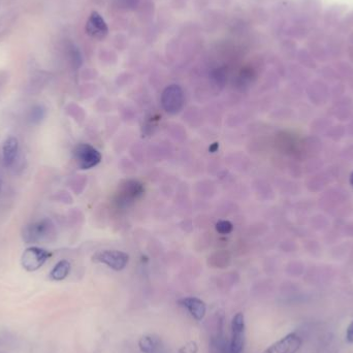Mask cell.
Segmentation results:
<instances>
[{
    "label": "cell",
    "instance_id": "ba28073f",
    "mask_svg": "<svg viewBox=\"0 0 353 353\" xmlns=\"http://www.w3.org/2000/svg\"><path fill=\"white\" fill-rule=\"evenodd\" d=\"M86 32L93 38L103 39L108 35L109 28L104 18L97 12H93L86 23Z\"/></svg>",
    "mask_w": 353,
    "mask_h": 353
},
{
    "label": "cell",
    "instance_id": "30bf717a",
    "mask_svg": "<svg viewBox=\"0 0 353 353\" xmlns=\"http://www.w3.org/2000/svg\"><path fill=\"white\" fill-rule=\"evenodd\" d=\"M138 347L143 353H157L160 351L161 340L155 335H146L138 341Z\"/></svg>",
    "mask_w": 353,
    "mask_h": 353
},
{
    "label": "cell",
    "instance_id": "9c48e42d",
    "mask_svg": "<svg viewBox=\"0 0 353 353\" xmlns=\"http://www.w3.org/2000/svg\"><path fill=\"white\" fill-rule=\"evenodd\" d=\"M178 302L180 306L187 309V311L195 320L200 321L201 319H204L207 312V307L201 299L197 297H184Z\"/></svg>",
    "mask_w": 353,
    "mask_h": 353
},
{
    "label": "cell",
    "instance_id": "e0dca14e",
    "mask_svg": "<svg viewBox=\"0 0 353 353\" xmlns=\"http://www.w3.org/2000/svg\"><path fill=\"white\" fill-rule=\"evenodd\" d=\"M346 338L350 343H353V321L350 323V325L347 328L346 333Z\"/></svg>",
    "mask_w": 353,
    "mask_h": 353
},
{
    "label": "cell",
    "instance_id": "4fadbf2b",
    "mask_svg": "<svg viewBox=\"0 0 353 353\" xmlns=\"http://www.w3.org/2000/svg\"><path fill=\"white\" fill-rule=\"evenodd\" d=\"M45 115V110L42 106H34L29 113V120L33 124L39 123Z\"/></svg>",
    "mask_w": 353,
    "mask_h": 353
},
{
    "label": "cell",
    "instance_id": "5bb4252c",
    "mask_svg": "<svg viewBox=\"0 0 353 353\" xmlns=\"http://www.w3.org/2000/svg\"><path fill=\"white\" fill-rule=\"evenodd\" d=\"M233 226L232 224L229 222V221H219L217 224H216V229L218 232L222 233V234H226V233H229L231 230H232Z\"/></svg>",
    "mask_w": 353,
    "mask_h": 353
},
{
    "label": "cell",
    "instance_id": "ffe728a7",
    "mask_svg": "<svg viewBox=\"0 0 353 353\" xmlns=\"http://www.w3.org/2000/svg\"><path fill=\"white\" fill-rule=\"evenodd\" d=\"M0 188H2V182H0Z\"/></svg>",
    "mask_w": 353,
    "mask_h": 353
},
{
    "label": "cell",
    "instance_id": "7a4b0ae2",
    "mask_svg": "<svg viewBox=\"0 0 353 353\" xmlns=\"http://www.w3.org/2000/svg\"><path fill=\"white\" fill-rule=\"evenodd\" d=\"M94 263H100L108 266L114 271H122L129 262V255L122 251L105 250L95 253L92 256Z\"/></svg>",
    "mask_w": 353,
    "mask_h": 353
},
{
    "label": "cell",
    "instance_id": "5b68a950",
    "mask_svg": "<svg viewBox=\"0 0 353 353\" xmlns=\"http://www.w3.org/2000/svg\"><path fill=\"white\" fill-rule=\"evenodd\" d=\"M245 344V317L238 313L231 322V340L225 353H242Z\"/></svg>",
    "mask_w": 353,
    "mask_h": 353
},
{
    "label": "cell",
    "instance_id": "ac0fdd59",
    "mask_svg": "<svg viewBox=\"0 0 353 353\" xmlns=\"http://www.w3.org/2000/svg\"><path fill=\"white\" fill-rule=\"evenodd\" d=\"M216 149H218V144H217V143H215V144L210 148V151H211V152H215Z\"/></svg>",
    "mask_w": 353,
    "mask_h": 353
},
{
    "label": "cell",
    "instance_id": "52a82bcc",
    "mask_svg": "<svg viewBox=\"0 0 353 353\" xmlns=\"http://www.w3.org/2000/svg\"><path fill=\"white\" fill-rule=\"evenodd\" d=\"M300 345V338L295 334H289L269 347L264 353H296Z\"/></svg>",
    "mask_w": 353,
    "mask_h": 353
},
{
    "label": "cell",
    "instance_id": "9a60e30c",
    "mask_svg": "<svg viewBox=\"0 0 353 353\" xmlns=\"http://www.w3.org/2000/svg\"><path fill=\"white\" fill-rule=\"evenodd\" d=\"M196 352H197V344L195 342L187 343L178 351V353H196Z\"/></svg>",
    "mask_w": 353,
    "mask_h": 353
},
{
    "label": "cell",
    "instance_id": "d6986e66",
    "mask_svg": "<svg viewBox=\"0 0 353 353\" xmlns=\"http://www.w3.org/2000/svg\"><path fill=\"white\" fill-rule=\"evenodd\" d=\"M350 183H351V185L353 186V173L351 174V177H350Z\"/></svg>",
    "mask_w": 353,
    "mask_h": 353
},
{
    "label": "cell",
    "instance_id": "8992f818",
    "mask_svg": "<svg viewBox=\"0 0 353 353\" xmlns=\"http://www.w3.org/2000/svg\"><path fill=\"white\" fill-rule=\"evenodd\" d=\"M51 227V222L46 219L31 223L23 229V240L26 243L39 242L48 236Z\"/></svg>",
    "mask_w": 353,
    "mask_h": 353
},
{
    "label": "cell",
    "instance_id": "2e32d148",
    "mask_svg": "<svg viewBox=\"0 0 353 353\" xmlns=\"http://www.w3.org/2000/svg\"><path fill=\"white\" fill-rule=\"evenodd\" d=\"M72 58H73V62L76 66H80L81 64V55L80 52L76 48H74V50L72 51Z\"/></svg>",
    "mask_w": 353,
    "mask_h": 353
},
{
    "label": "cell",
    "instance_id": "7c38bea8",
    "mask_svg": "<svg viewBox=\"0 0 353 353\" xmlns=\"http://www.w3.org/2000/svg\"><path fill=\"white\" fill-rule=\"evenodd\" d=\"M70 272V264L67 261L59 262L50 273V279L54 281L64 280Z\"/></svg>",
    "mask_w": 353,
    "mask_h": 353
},
{
    "label": "cell",
    "instance_id": "6da1fadb",
    "mask_svg": "<svg viewBox=\"0 0 353 353\" xmlns=\"http://www.w3.org/2000/svg\"><path fill=\"white\" fill-rule=\"evenodd\" d=\"M74 158L81 170H89L102 161V154L89 144H80L74 149Z\"/></svg>",
    "mask_w": 353,
    "mask_h": 353
},
{
    "label": "cell",
    "instance_id": "3957f363",
    "mask_svg": "<svg viewBox=\"0 0 353 353\" xmlns=\"http://www.w3.org/2000/svg\"><path fill=\"white\" fill-rule=\"evenodd\" d=\"M161 105L169 114L179 113L184 106V92L179 85H170L161 95Z\"/></svg>",
    "mask_w": 353,
    "mask_h": 353
},
{
    "label": "cell",
    "instance_id": "277c9868",
    "mask_svg": "<svg viewBox=\"0 0 353 353\" xmlns=\"http://www.w3.org/2000/svg\"><path fill=\"white\" fill-rule=\"evenodd\" d=\"M51 252L39 247H30L24 251L21 258L22 267L28 272L37 271L51 257Z\"/></svg>",
    "mask_w": 353,
    "mask_h": 353
},
{
    "label": "cell",
    "instance_id": "8fae6325",
    "mask_svg": "<svg viewBox=\"0 0 353 353\" xmlns=\"http://www.w3.org/2000/svg\"><path fill=\"white\" fill-rule=\"evenodd\" d=\"M18 139L15 136H9L4 144V160L6 166H11L17 156L18 152Z\"/></svg>",
    "mask_w": 353,
    "mask_h": 353
}]
</instances>
